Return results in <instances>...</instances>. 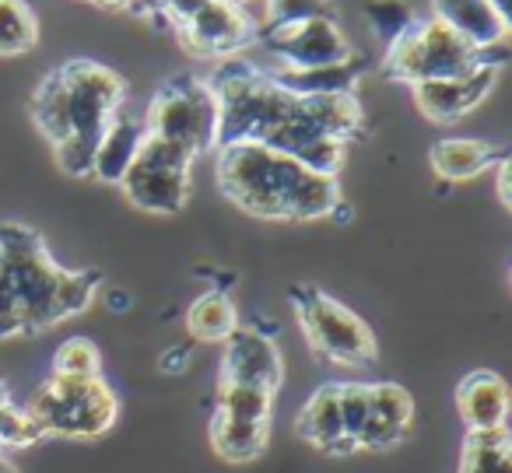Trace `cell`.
Here are the masks:
<instances>
[{
	"label": "cell",
	"mask_w": 512,
	"mask_h": 473,
	"mask_svg": "<svg viewBox=\"0 0 512 473\" xmlns=\"http://www.w3.org/2000/svg\"><path fill=\"white\" fill-rule=\"evenodd\" d=\"M337 400H341L344 438L358 449V431L369 417V382H337Z\"/></svg>",
	"instance_id": "29"
},
{
	"label": "cell",
	"mask_w": 512,
	"mask_h": 473,
	"mask_svg": "<svg viewBox=\"0 0 512 473\" xmlns=\"http://www.w3.org/2000/svg\"><path fill=\"white\" fill-rule=\"evenodd\" d=\"M267 438H271V421H242L221 410L211 414V449L225 463H253L256 456H264Z\"/></svg>",
	"instance_id": "20"
},
{
	"label": "cell",
	"mask_w": 512,
	"mask_h": 473,
	"mask_svg": "<svg viewBox=\"0 0 512 473\" xmlns=\"http://www.w3.org/2000/svg\"><path fill=\"white\" fill-rule=\"evenodd\" d=\"M218 186L235 207L264 221H320L341 218L344 204L337 176H320L267 144H225L218 148Z\"/></svg>",
	"instance_id": "4"
},
{
	"label": "cell",
	"mask_w": 512,
	"mask_h": 473,
	"mask_svg": "<svg viewBox=\"0 0 512 473\" xmlns=\"http://www.w3.org/2000/svg\"><path fill=\"white\" fill-rule=\"evenodd\" d=\"M190 165L193 155L186 148L144 134L134 165L120 179V190L137 211L179 214L190 200Z\"/></svg>",
	"instance_id": "9"
},
{
	"label": "cell",
	"mask_w": 512,
	"mask_h": 473,
	"mask_svg": "<svg viewBox=\"0 0 512 473\" xmlns=\"http://www.w3.org/2000/svg\"><path fill=\"white\" fill-rule=\"evenodd\" d=\"M295 431H299L302 442L327 452V456H351V452H358L355 445L344 438L337 382H327V386H320L313 396H309L306 407H302L299 417H295Z\"/></svg>",
	"instance_id": "17"
},
{
	"label": "cell",
	"mask_w": 512,
	"mask_h": 473,
	"mask_svg": "<svg viewBox=\"0 0 512 473\" xmlns=\"http://www.w3.org/2000/svg\"><path fill=\"white\" fill-rule=\"evenodd\" d=\"M362 71V60L351 57L348 64L334 67H278V71H271V78L295 95H348L355 92Z\"/></svg>",
	"instance_id": "21"
},
{
	"label": "cell",
	"mask_w": 512,
	"mask_h": 473,
	"mask_svg": "<svg viewBox=\"0 0 512 473\" xmlns=\"http://www.w3.org/2000/svg\"><path fill=\"white\" fill-rule=\"evenodd\" d=\"M92 4H106V8H127V0H92Z\"/></svg>",
	"instance_id": "35"
},
{
	"label": "cell",
	"mask_w": 512,
	"mask_h": 473,
	"mask_svg": "<svg viewBox=\"0 0 512 473\" xmlns=\"http://www.w3.org/2000/svg\"><path fill=\"white\" fill-rule=\"evenodd\" d=\"M36 43L39 18L29 0H0V57H22Z\"/></svg>",
	"instance_id": "24"
},
{
	"label": "cell",
	"mask_w": 512,
	"mask_h": 473,
	"mask_svg": "<svg viewBox=\"0 0 512 473\" xmlns=\"http://www.w3.org/2000/svg\"><path fill=\"white\" fill-rule=\"evenodd\" d=\"M141 120L144 134L179 144L193 158L218 148V102L211 85L197 74H176L165 81Z\"/></svg>",
	"instance_id": "8"
},
{
	"label": "cell",
	"mask_w": 512,
	"mask_h": 473,
	"mask_svg": "<svg viewBox=\"0 0 512 473\" xmlns=\"http://www.w3.org/2000/svg\"><path fill=\"white\" fill-rule=\"evenodd\" d=\"M288 298H292L295 319H299L309 351L316 358L348 368H365L379 358L372 326L355 309L337 302L334 295L313 288V284H295Z\"/></svg>",
	"instance_id": "6"
},
{
	"label": "cell",
	"mask_w": 512,
	"mask_h": 473,
	"mask_svg": "<svg viewBox=\"0 0 512 473\" xmlns=\"http://www.w3.org/2000/svg\"><path fill=\"white\" fill-rule=\"evenodd\" d=\"M43 435L39 421L29 414V407H18V403L4 400L0 403V449H29Z\"/></svg>",
	"instance_id": "28"
},
{
	"label": "cell",
	"mask_w": 512,
	"mask_h": 473,
	"mask_svg": "<svg viewBox=\"0 0 512 473\" xmlns=\"http://www.w3.org/2000/svg\"><path fill=\"white\" fill-rule=\"evenodd\" d=\"M127 81L95 60H67L53 67L32 92V120L53 144L67 176H92V158L109 120L123 109Z\"/></svg>",
	"instance_id": "3"
},
{
	"label": "cell",
	"mask_w": 512,
	"mask_h": 473,
	"mask_svg": "<svg viewBox=\"0 0 512 473\" xmlns=\"http://www.w3.org/2000/svg\"><path fill=\"white\" fill-rule=\"evenodd\" d=\"M414 400L397 382H369V417L358 431V449H393L411 435Z\"/></svg>",
	"instance_id": "14"
},
{
	"label": "cell",
	"mask_w": 512,
	"mask_h": 473,
	"mask_svg": "<svg viewBox=\"0 0 512 473\" xmlns=\"http://www.w3.org/2000/svg\"><path fill=\"white\" fill-rule=\"evenodd\" d=\"M141 141H144V120L120 109V113L109 120L99 148H95L92 176L99 179V183L120 186V179L127 176V169L134 165L137 151H141Z\"/></svg>",
	"instance_id": "19"
},
{
	"label": "cell",
	"mask_w": 512,
	"mask_h": 473,
	"mask_svg": "<svg viewBox=\"0 0 512 473\" xmlns=\"http://www.w3.org/2000/svg\"><path fill=\"white\" fill-rule=\"evenodd\" d=\"M460 473H512V438L509 428L467 431L460 456Z\"/></svg>",
	"instance_id": "23"
},
{
	"label": "cell",
	"mask_w": 512,
	"mask_h": 473,
	"mask_svg": "<svg viewBox=\"0 0 512 473\" xmlns=\"http://www.w3.org/2000/svg\"><path fill=\"white\" fill-rule=\"evenodd\" d=\"M505 155L509 151L491 141H481V137H442L428 151V165L446 183H467V179L495 169Z\"/></svg>",
	"instance_id": "18"
},
{
	"label": "cell",
	"mask_w": 512,
	"mask_h": 473,
	"mask_svg": "<svg viewBox=\"0 0 512 473\" xmlns=\"http://www.w3.org/2000/svg\"><path fill=\"white\" fill-rule=\"evenodd\" d=\"M365 15H369L372 32H376V39L383 46H390L393 39H400L418 22V15H414V8L407 0H369Z\"/></svg>",
	"instance_id": "27"
},
{
	"label": "cell",
	"mask_w": 512,
	"mask_h": 473,
	"mask_svg": "<svg viewBox=\"0 0 512 473\" xmlns=\"http://www.w3.org/2000/svg\"><path fill=\"white\" fill-rule=\"evenodd\" d=\"M498 67H477V71L463 74V78H446V81H421L411 85L414 106L421 109V116L432 123H453L460 116H467L470 109H477L484 102V95L495 88Z\"/></svg>",
	"instance_id": "13"
},
{
	"label": "cell",
	"mask_w": 512,
	"mask_h": 473,
	"mask_svg": "<svg viewBox=\"0 0 512 473\" xmlns=\"http://www.w3.org/2000/svg\"><path fill=\"white\" fill-rule=\"evenodd\" d=\"M285 379L281 351L267 333L260 330H239L225 340V358H221V382H239V386H260L278 393Z\"/></svg>",
	"instance_id": "12"
},
{
	"label": "cell",
	"mask_w": 512,
	"mask_h": 473,
	"mask_svg": "<svg viewBox=\"0 0 512 473\" xmlns=\"http://www.w3.org/2000/svg\"><path fill=\"white\" fill-rule=\"evenodd\" d=\"M456 410H460L467 431H491L505 428L509 417V386L498 372L477 368V372L463 375L456 386Z\"/></svg>",
	"instance_id": "16"
},
{
	"label": "cell",
	"mask_w": 512,
	"mask_h": 473,
	"mask_svg": "<svg viewBox=\"0 0 512 473\" xmlns=\"http://www.w3.org/2000/svg\"><path fill=\"white\" fill-rule=\"evenodd\" d=\"M8 400V386H4V382H0V403Z\"/></svg>",
	"instance_id": "37"
},
{
	"label": "cell",
	"mask_w": 512,
	"mask_h": 473,
	"mask_svg": "<svg viewBox=\"0 0 512 473\" xmlns=\"http://www.w3.org/2000/svg\"><path fill=\"white\" fill-rule=\"evenodd\" d=\"M495 169H498V200H502V207H512V197H509V169H512L509 155H505Z\"/></svg>",
	"instance_id": "31"
},
{
	"label": "cell",
	"mask_w": 512,
	"mask_h": 473,
	"mask_svg": "<svg viewBox=\"0 0 512 473\" xmlns=\"http://www.w3.org/2000/svg\"><path fill=\"white\" fill-rule=\"evenodd\" d=\"M176 36L183 43V50H190L193 57L204 60H228L242 46L256 43V29L249 25V18L242 15V8H235L228 0H207L197 15L179 25Z\"/></svg>",
	"instance_id": "11"
},
{
	"label": "cell",
	"mask_w": 512,
	"mask_h": 473,
	"mask_svg": "<svg viewBox=\"0 0 512 473\" xmlns=\"http://www.w3.org/2000/svg\"><path fill=\"white\" fill-rule=\"evenodd\" d=\"M260 43L281 67H334L348 64L351 46L337 18H306V22H271Z\"/></svg>",
	"instance_id": "10"
},
{
	"label": "cell",
	"mask_w": 512,
	"mask_h": 473,
	"mask_svg": "<svg viewBox=\"0 0 512 473\" xmlns=\"http://www.w3.org/2000/svg\"><path fill=\"white\" fill-rule=\"evenodd\" d=\"M491 4H495V11L502 18H509V0H491Z\"/></svg>",
	"instance_id": "34"
},
{
	"label": "cell",
	"mask_w": 512,
	"mask_h": 473,
	"mask_svg": "<svg viewBox=\"0 0 512 473\" xmlns=\"http://www.w3.org/2000/svg\"><path fill=\"white\" fill-rule=\"evenodd\" d=\"M186 330L200 344H225L239 330V312L225 291H204L186 309Z\"/></svg>",
	"instance_id": "22"
},
{
	"label": "cell",
	"mask_w": 512,
	"mask_h": 473,
	"mask_svg": "<svg viewBox=\"0 0 512 473\" xmlns=\"http://www.w3.org/2000/svg\"><path fill=\"white\" fill-rule=\"evenodd\" d=\"M29 414L39 421L46 438H102L120 417V400L102 375L95 379L50 375L32 393Z\"/></svg>",
	"instance_id": "7"
},
{
	"label": "cell",
	"mask_w": 512,
	"mask_h": 473,
	"mask_svg": "<svg viewBox=\"0 0 512 473\" xmlns=\"http://www.w3.org/2000/svg\"><path fill=\"white\" fill-rule=\"evenodd\" d=\"M99 270H67L43 235L15 221L0 225V340L36 337L92 305Z\"/></svg>",
	"instance_id": "2"
},
{
	"label": "cell",
	"mask_w": 512,
	"mask_h": 473,
	"mask_svg": "<svg viewBox=\"0 0 512 473\" xmlns=\"http://www.w3.org/2000/svg\"><path fill=\"white\" fill-rule=\"evenodd\" d=\"M271 22H306V18H334L330 0H267Z\"/></svg>",
	"instance_id": "30"
},
{
	"label": "cell",
	"mask_w": 512,
	"mask_h": 473,
	"mask_svg": "<svg viewBox=\"0 0 512 473\" xmlns=\"http://www.w3.org/2000/svg\"><path fill=\"white\" fill-rule=\"evenodd\" d=\"M214 410L242 417V421H271L274 393L260 386H239V382H221L214 389Z\"/></svg>",
	"instance_id": "25"
},
{
	"label": "cell",
	"mask_w": 512,
	"mask_h": 473,
	"mask_svg": "<svg viewBox=\"0 0 512 473\" xmlns=\"http://www.w3.org/2000/svg\"><path fill=\"white\" fill-rule=\"evenodd\" d=\"M428 18L442 22L449 32L467 39L477 50L509 43V18L498 15L491 0H432Z\"/></svg>",
	"instance_id": "15"
},
{
	"label": "cell",
	"mask_w": 512,
	"mask_h": 473,
	"mask_svg": "<svg viewBox=\"0 0 512 473\" xmlns=\"http://www.w3.org/2000/svg\"><path fill=\"white\" fill-rule=\"evenodd\" d=\"M183 361H190V351L186 347H179V351H169V354H162V372H183Z\"/></svg>",
	"instance_id": "32"
},
{
	"label": "cell",
	"mask_w": 512,
	"mask_h": 473,
	"mask_svg": "<svg viewBox=\"0 0 512 473\" xmlns=\"http://www.w3.org/2000/svg\"><path fill=\"white\" fill-rule=\"evenodd\" d=\"M228 4H235V8H246V4H253V0H228Z\"/></svg>",
	"instance_id": "36"
},
{
	"label": "cell",
	"mask_w": 512,
	"mask_h": 473,
	"mask_svg": "<svg viewBox=\"0 0 512 473\" xmlns=\"http://www.w3.org/2000/svg\"><path fill=\"white\" fill-rule=\"evenodd\" d=\"M0 473H22V470H18V466L11 463V459L4 456V452H0Z\"/></svg>",
	"instance_id": "33"
},
{
	"label": "cell",
	"mask_w": 512,
	"mask_h": 473,
	"mask_svg": "<svg viewBox=\"0 0 512 473\" xmlns=\"http://www.w3.org/2000/svg\"><path fill=\"white\" fill-rule=\"evenodd\" d=\"M505 60H509V43L477 50L435 18H418L404 36L386 46L383 74L390 81H400V85H421V81L463 78L477 67H498L502 71Z\"/></svg>",
	"instance_id": "5"
},
{
	"label": "cell",
	"mask_w": 512,
	"mask_h": 473,
	"mask_svg": "<svg viewBox=\"0 0 512 473\" xmlns=\"http://www.w3.org/2000/svg\"><path fill=\"white\" fill-rule=\"evenodd\" d=\"M53 375H67V379H95L102 375V354L88 337H71L57 347L53 354Z\"/></svg>",
	"instance_id": "26"
},
{
	"label": "cell",
	"mask_w": 512,
	"mask_h": 473,
	"mask_svg": "<svg viewBox=\"0 0 512 473\" xmlns=\"http://www.w3.org/2000/svg\"><path fill=\"white\" fill-rule=\"evenodd\" d=\"M207 85L218 102V148L242 141L267 144L309 172L337 176L348 141L365 130L355 92L295 95L281 88L271 71H260L239 57L221 60Z\"/></svg>",
	"instance_id": "1"
}]
</instances>
